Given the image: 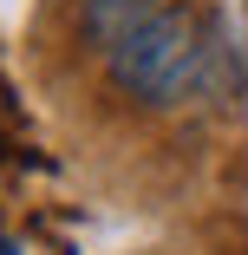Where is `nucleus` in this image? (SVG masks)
I'll return each mask as SVG.
<instances>
[{"label":"nucleus","instance_id":"nucleus-1","mask_svg":"<svg viewBox=\"0 0 248 255\" xmlns=\"http://www.w3.org/2000/svg\"><path fill=\"white\" fill-rule=\"evenodd\" d=\"M216 33L203 13H189V7H164L151 13L131 39L111 46V79L118 92H131L137 105H183L189 92H203L209 72H216Z\"/></svg>","mask_w":248,"mask_h":255},{"label":"nucleus","instance_id":"nucleus-2","mask_svg":"<svg viewBox=\"0 0 248 255\" xmlns=\"http://www.w3.org/2000/svg\"><path fill=\"white\" fill-rule=\"evenodd\" d=\"M164 7H170V0H85V39L111 53L118 39H131L144 20L164 13Z\"/></svg>","mask_w":248,"mask_h":255},{"label":"nucleus","instance_id":"nucleus-3","mask_svg":"<svg viewBox=\"0 0 248 255\" xmlns=\"http://www.w3.org/2000/svg\"><path fill=\"white\" fill-rule=\"evenodd\" d=\"M0 255H20V249H13V242H0Z\"/></svg>","mask_w":248,"mask_h":255}]
</instances>
